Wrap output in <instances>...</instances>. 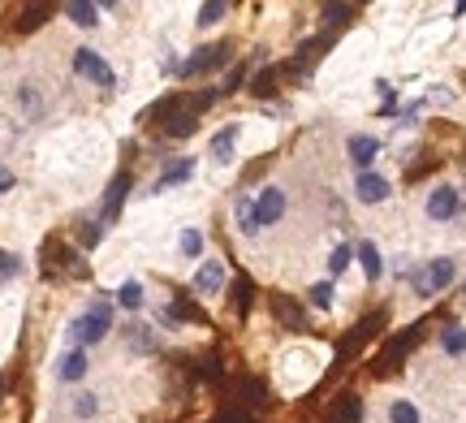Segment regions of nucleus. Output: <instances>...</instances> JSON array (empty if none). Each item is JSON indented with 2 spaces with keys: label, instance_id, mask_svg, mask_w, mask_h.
Here are the masks:
<instances>
[{
  "label": "nucleus",
  "instance_id": "obj_1",
  "mask_svg": "<svg viewBox=\"0 0 466 423\" xmlns=\"http://www.w3.org/2000/svg\"><path fill=\"white\" fill-rule=\"evenodd\" d=\"M320 372H324V350L320 346H290L276 358V385L285 393H302Z\"/></svg>",
  "mask_w": 466,
  "mask_h": 423
},
{
  "label": "nucleus",
  "instance_id": "obj_2",
  "mask_svg": "<svg viewBox=\"0 0 466 423\" xmlns=\"http://www.w3.org/2000/svg\"><path fill=\"white\" fill-rule=\"evenodd\" d=\"M108 333H113V302H91L82 316H74L69 320V341L74 346H100V341H108Z\"/></svg>",
  "mask_w": 466,
  "mask_h": 423
},
{
  "label": "nucleus",
  "instance_id": "obj_3",
  "mask_svg": "<svg viewBox=\"0 0 466 423\" xmlns=\"http://www.w3.org/2000/svg\"><path fill=\"white\" fill-rule=\"evenodd\" d=\"M454 281H458V260L454 255H432L419 272H410V286H415L419 298H436V294L449 290Z\"/></svg>",
  "mask_w": 466,
  "mask_h": 423
},
{
  "label": "nucleus",
  "instance_id": "obj_4",
  "mask_svg": "<svg viewBox=\"0 0 466 423\" xmlns=\"http://www.w3.org/2000/svg\"><path fill=\"white\" fill-rule=\"evenodd\" d=\"M458 212H462V191H458L454 182H436L432 191L423 195V216H428L432 225H449Z\"/></svg>",
  "mask_w": 466,
  "mask_h": 423
},
{
  "label": "nucleus",
  "instance_id": "obj_5",
  "mask_svg": "<svg viewBox=\"0 0 466 423\" xmlns=\"http://www.w3.org/2000/svg\"><path fill=\"white\" fill-rule=\"evenodd\" d=\"M285 212H290V195H285V186L281 182H268L255 191V221L260 229H272L285 221Z\"/></svg>",
  "mask_w": 466,
  "mask_h": 423
},
{
  "label": "nucleus",
  "instance_id": "obj_6",
  "mask_svg": "<svg viewBox=\"0 0 466 423\" xmlns=\"http://www.w3.org/2000/svg\"><path fill=\"white\" fill-rule=\"evenodd\" d=\"M350 195H354V203H363V208H384V203L393 199V182H389V173L371 168V173H359V177H354Z\"/></svg>",
  "mask_w": 466,
  "mask_h": 423
},
{
  "label": "nucleus",
  "instance_id": "obj_7",
  "mask_svg": "<svg viewBox=\"0 0 466 423\" xmlns=\"http://www.w3.org/2000/svg\"><path fill=\"white\" fill-rule=\"evenodd\" d=\"M380 152H384L380 134H371V130L346 134V161L354 164L359 173H371V168H376V161H380Z\"/></svg>",
  "mask_w": 466,
  "mask_h": 423
},
{
  "label": "nucleus",
  "instance_id": "obj_8",
  "mask_svg": "<svg viewBox=\"0 0 466 423\" xmlns=\"http://www.w3.org/2000/svg\"><path fill=\"white\" fill-rule=\"evenodd\" d=\"M225 281H229V268H225V260L203 255V260L195 263V277H190L195 294H203V298H221V294H225Z\"/></svg>",
  "mask_w": 466,
  "mask_h": 423
},
{
  "label": "nucleus",
  "instance_id": "obj_9",
  "mask_svg": "<svg viewBox=\"0 0 466 423\" xmlns=\"http://www.w3.org/2000/svg\"><path fill=\"white\" fill-rule=\"evenodd\" d=\"M74 74L78 78H87V82H96V87H117V74H113V66L104 61L96 48H74Z\"/></svg>",
  "mask_w": 466,
  "mask_h": 423
},
{
  "label": "nucleus",
  "instance_id": "obj_10",
  "mask_svg": "<svg viewBox=\"0 0 466 423\" xmlns=\"http://www.w3.org/2000/svg\"><path fill=\"white\" fill-rule=\"evenodd\" d=\"M242 138H246V121H229V126H221V130L212 134V143H207L212 164H233V161H237Z\"/></svg>",
  "mask_w": 466,
  "mask_h": 423
},
{
  "label": "nucleus",
  "instance_id": "obj_11",
  "mask_svg": "<svg viewBox=\"0 0 466 423\" xmlns=\"http://www.w3.org/2000/svg\"><path fill=\"white\" fill-rule=\"evenodd\" d=\"M87 372H91V358L82 346H69L57 355V367H52V376L61 380V385H78V380H87Z\"/></svg>",
  "mask_w": 466,
  "mask_h": 423
},
{
  "label": "nucleus",
  "instance_id": "obj_12",
  "mask_svg": "<svg viewBox=\"0 0 466 423\" xmlns=\"http://www.w3.org/2000/svg\"><path fill=\"white\" fill-rule=\"evenodd\" d=\"M354 263L363 268V277L371 281V286H376V281L384 277V251H380V247H376L371 238H363V242L354 247Z\"/></svg>",
  "mask_w": 466,
  "mask_h": 423
},
{
  "label": "nucleus",
  "instance_id": "obj_13",
  "mask_svg": "<svg viewBox=\"0 0 466 423\" xmlns=\"http://www.w3.org/2000/svg\"><path fill=\"white\" fill-rule=\"evenodd\" d=\"M203 251H207V233L199 225H182L177 229V255L182 260H203Z\"/></svg>",
  "mask_w": 466,
  "mask_h": 423
},
{
  "label": "nucleus",
  "instance_id": "obj_14",
  "mask_svg": "<svg viewBox=\"0 0 466 423\" xmlns=\"http://www.w3.org/2000/svg\"><path fill=\"white\" fill-rule=\"evenodd\" d=\"M233 221H237V233H242V238H255V233H260V221H255V195L233 199Z\"/></svg>",
  "mask_w": 466,
  "mask_h": 423
},
{
  "label": "nucleus",
  "instance_id": "obj_15",
  "mask_svg": "<svg viewBox=\"0 0 466 423\" xmlns=\"http://www.w3.org/2000/svg\"><path fill=\"white\" fill-rule=\"evenodd\" d=\"M440 355L445 358H466V325H445L440 337H436Z\"/></svg>",
  "mask_w": 466,
  "mask_h": 423
},
{
  "label": "nucleus",
  "instance_id": "obj_16",
  "mask_svg": "<svg viewBox=\"0 0 466 423\" xmlns=\"http://www.w3.org/2000/svg\"><path fill=\"white\" fill-rule=\"evenodd\" d=\"M384 419H389V423H423V411H419V402H415V397H389Z\"/></svg>",
  "mask_w": 466,
  "mask_h": 423
},
{
  "label": "nucleus",
  "instance_id": "obj_17",
  "mask_svg": "<svg viewBox=\"0 0 466 423\" xmlns=\"http://www.w3.org/2000/svg\"><path fill=\"white\" fill-rule=\"evenodd\" d=\"M117 307H121V311H143V307H147V290H143L138 277H126V281L117 286Z\"/></svg>",
  "mask_w": 466,
  "mask_h": 423
},
{
  "label": "nucleus",
  "instance_id": "obj_18",
  "mask_svg": "<svg viewBox=\"0 0 466 423\" xmlns=\"http://www.w3.org/2000/svg\"><path fill=\"white\" fill-rule=\"evenodd\" d=\"M66 18L74 27H82V31H96L100 27V4H87V0H69L66 4Z\"/></svg>",
  "mask_w": 466,
  "mask_h": 423
},
{
  "label": "nucleus",
  "instance_id": "obj_19",
  "mask_svg": "<svg viewBox=\"0 0 466 423\" xmlns=\"http://www.w3.org/2000/svg\"><path fill=\"white\" fill-rule=\"evenodd\" d=\"M195 177V156H186V161L168 164L165 173H160V182H156V191H173V186H186Z\"/></svg>",
  "mask_w": 466,
  "mask_h": 423
},
{
  "label": "nucleus",
  "instance_id": "obj_20",
  "mask_svg": "<svg viewBox=\"0 0 466 423\" xmlns=\"http://www.w3.org/2000/svg\"><path fill=\"white\" fill-rule=\"evenodd\" d=\"M350 263H354V247H350V242H337L333 251H329V281L346 277V272H350Z\"/></svg>",
  "mask_w": 466,
  "mask_h": 423
},
{
  "label": "nucleus",
  "instance_id": "obj_21",
  "mask_svg": "<svg viewBox=\"0 0 466 423\" xmlns=\"http://www.w3.org/2000/svg\"><path fill=\"white\" fill-rule=\"evenodd\" d=\"M225 13H229V4H221V0L199 4V9H195V27H199V31H212V27H221V22H225Z\"/></svg>",
  "mask_w": 466,
  "mask_h": 423
},
{
  "label": "nucleus",
  "instance_id": "obj_22",
  "mask_svg": "<svg viewBox=\"0 0 466 423\" xmlns=\"http://www.w3.org/2000/svg\"><path fill=\"white\" fill-rule=\"evenodd\" d=\"M307 302H311L315 311H333L337 307V286L333 281H315V286L307 290Z\"/></svg>",
  "mask_w": 466,
  "mask_h": 423
},
{
  "label": "nucleus",
  "instance_id": "obj_23",
  "mask_svg": "<svg viewBox=\"0 0 466 423\" xmlns=\"http://www.w3.org/2000/svg\"><path fill=\"white\" fill-rule=\"evenodd\" d=\"M100 415V397L91 389H82V393H74V419H82V423H91Z\"/></svg>",
  "mask_w": 466,
  "mask_h": 423
},
{
  "label": "nucleus",
  "instance_id": "obj_24",
  "mask_svg": "<svg viewBox=\"0 0 466 423\" xmlns=\"http://www.w3.org/2000/svg\"><path fill=\"white\" fill-rule=\"evenodd\" d=\"M18 272H22L18 255H13V251H0V277H18Z\"/></svg>",
  "mask_w": 466,
  "mask_h": 423
},
{
  "label": "nucleus",
  "instance_id": "obj_25",
  "mask_svg": "<svg viewBox=\"0 0 466 423\" xmlns=\"http://www.w3.org/2000/svg\"><path fill=\"white\" fill-rule=\"evenodd\" d=\"M4 191H13V182H9V177H0V195H4Z\"/></svg>",
  "mask_w": 466,
  "mask_h": 423
}]
</instances>
